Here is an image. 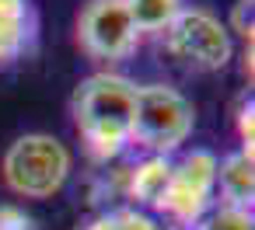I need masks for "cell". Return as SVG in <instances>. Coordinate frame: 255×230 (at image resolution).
<instances>
[{
  "instance_id": "obj_1",
  "label": "cell",
  "mask_w": 255,
  "mask_h": 230,
  "mask_svg": "<svg viewBox=\"0 0 255 230\" xmlns=\"http://www.w3.org/2000/svg\"><path fill=\"white\" fill-rule=\"evenodd\" d=\"M133 105H136V84L123 74L98 70L77 84L70 98V115L95 164H112L129 150Z\"/></svg>"
},
{
  "instance_id": "obj_3",
  "label": "cell",
  "mask_w": 255,
  "mask_h": 230,
  "mask_svg": "<svg viewBox=\"0 0 255 230\" xmlns=\"http://www.w3.org/2000/svg\"><path fill=\"white\" fill-rule=\"evenodd\" d=\"M192 129H196V108L182 91L168 84H136L129 147H136L140 153L171 157L189 143Z\"/></svg>"
},
{
  "instance_id": "obj_6",
  "label": "cell",
  "mask_w": 255,
  "mask_h": 230,
  "mask_svg": "<svg viewBox=\"0 0 255 230\" xmlns=\"http://www.w3.org/2000/svg\"><path fill=\"white\" fill-rule=\"evenodd\" d=\"M140 32L126 0H88L77 14V46L95 63H123L136 53Z\"/></svg>"
},
{
  "instance_id": "obj_8",
  "label": "cell",
  "mask_w": 255,
  "mask_h": 230,
  "mask_svg": "<svg viewBox=\"0 0 255 230\" xmlns=\"http://www.w3.org/2000/svg\"><path fill=\"white\" fill-rule=\"evenodd\" d=\"M168 171H171V157H154V153H143L136 164H129L123 174V192H126L129 206L154 213V206L164 192Z\"/></svg>"
},
{
  "instance_id": "obj_10",
  "label": "cell",
  "mask_w": 255,
  "mask_h": 230,
  "mask_svg": "<svg viewBox=\"0 0 255 230\" xmlns=\"http://www.w3.org/2000/svg\"><path fill=\"white\" fill-rule=\"evenodd\" d=\"M126 4L140 35H161L171 25V18L185 7L182 0H126Z\"/></svg>"
},
{
  "instance_id": "obj_14",
  "label": "cell",
  "mask_w": 255,
  "mask_h": 230,
  "mask_svg": "<svg viewBox=\"0 0 255 230\" xmlns=\"http://www.w3.org/2000/svg\"><path fill=\"white\" fill-rule=\"evenodd\" d=\"M252 11H255V0H238V4H234V11H231V21H224V25H227V32H231V35L238 32L245 42H252V35H255Z\"/></svg>"
},
{
  "instance_id": "obj_9",
  "label": "cell",
  "mask_w": 255,
  "mask_h": 230,
  "mask_svg": "<svg viewBox=\"0 0 255 230\" xmlns=\"http://www.w3.org/2000/svg\"><path fill=\"white\" fill-rule=\"evenodd\" d=\"M217 202L220 206H238V209H252L255 199V160L252 150H234L227 157L217 160Z\"/></svg>"
},
{
  "instance_id": "obj_2",
  "label": "cell",
  "mask_w": 255,
  "mask_h": 230,
  "mask_svg": "<svg viewBox=\"0 0 255 230\" xmlns=\"http://www.w3.org/2000/svg\"><path fill=\"white\" fill-rule=\"evenodd\" d=\"M74 171V157L67 143L53 133H21L7 143L0 157V178L18 199H53L63 192Z\"/></svg>"
},
{
  "instance_id": "obj_15",
  "label": "cell",
  "mask_w": 255,
  "mask_h": 230,
  "mask_svg": "<svg viewBox=\"0 0 255 230\" xmlns=\"http://www.w3.org/2000/svg\"><path fill=\"white\" fill-rule=\"evenodd\" d=\"M255 115V105H252V98H245L241 101V108H238V140H241V150H252V143H255V129H252V119Z\"/></svg>"
},
{
  "instance_id": "obj_12",
  "label": "cell",
  "mask_w": 255,
  "mask_h": 230,
  "mask_svg": "<svg viewBox=\"0 0 255 230\" xmlns=\"http://www.w3.org/2000/svg\"><path fill=\"white\" fill-rule=\"evenodd\" d=\"M109 220H112V230H164L157 223V216H150L143 209H133V206L109 209Z\"/></svg>"
},
{
  "instance_id": "obj_4",
  "label": "cell",
  "mask_w": 255,
  "mask_h": 230,
  "mask_svg": "<svg viewBox=\"0 0 255 230\" xmlns=\"http://www.w3.org/2000/svg\"><path fill=\"white\" fill-rule=\"evenodd\" d=\"M217 153L206 147L185 150L178 160H171L164 192L150 216H164L171 227L189 230L203 213L217 206Z\"/></svg>"
},
{
  "instance_id": "obj_13",
  "label": "cell",
  "mask_w": 255,
  "mask_h": 230,
  "mask_svg": "<svg viewBox=\"0 0 255 230\" xmlns=\"http://www.w3.org/2000/svg\"><path fill=\"white\" fill-rule=\"evenodd\" d=\"M0 230H39L35 216L18 202H0Z\"/></svg>"
},
{
  "instance_id": "obj_7",
  "label": "cell",
  "mask_w": 255,
  "mask_h": 230,
  "mask_svg": "<svg viewBox=\"0 0 255 230\" xmlns=\"http://www.w3.org/2000/svg\"><path fill=\"white\" fill-rule=\"evenodd\" d=\"M39 18L28 0H0V67H11L35 49Z\"/></svg>"
},
{
  "instance_id": "obj_11",
  "label": "cell",
  "mask_w": 255,
  "mask_h": 230,
  "mask_svg": "<svg viewBox=\"0 0 255 230\" xmlns=\"http://www.w3.org/2000/svg\"><path fill=\"white\" fill-rule=\"evenodd\" d=\"M189 230H255V216H252V209H238V206H220L217 202Z\"/></svg>"
},
{
  "instance_id": "obj_5",
  "label": "cell",
  "mask_w": 255,
  "mask_h": 230,
  "mask_svg": "<svg viewBox=\"0 0 255 230\" xmlns=\"http://www.w3.org/2000/svg\"><path fill=\"white\" fill-rule=\"evenodd\" d=\"M157 39L175 63L199 74H217L234 60V35L206 7H182Z\"/></svg>"
},
{
  "instance_id": "obj_16",
  "label": "cell",
  "mask_w": 255,
  "mask_h": 230,
  "mask_svg": "<svg viewBox=\"0 0 255 230\" xmlns=\"http://www.w3.org/2000/svg\"><path fill=\"white\" fill-rule=\"evenodd\" d=\"M77 230H112V220H109V213H98L95 220H88V223L77 227Z\"/></svg>"
}]
</instances>
